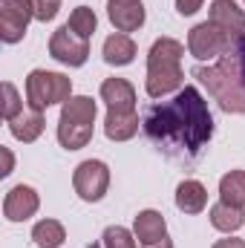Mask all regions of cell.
Segmentation results:
<instances>
[{"instance_id":"obj_28","label":"cell","mask_w":245,"mask_h":248,"mask_svg":"<svg viewBox=\"0 0 245 248\" xmlns=\"http://www.w3.org/2000/svg\"><path fill=\"white\" fill-rule=\"evenodd\" d=\"M0 153H3V170H0V176H9V173H12V165H15V159H12L9 147H0Z\"/></svg>"},{"instance_id":"obj_14","label":"cell","mask_w":245,"mask_h":248,"mask_svg":"<svg viewBox=\"0 0 245 248\" xmlns=\"http://www.w3.org/2000/svg\"><path fill=\"white\" fill-rule=\"evenodd\" d=\"M107 17L110 23L119 29V32H136L141 23H144V6L141 0L138 3H110L107 6Z\"/></svg>"},{"instance_id":"obj_4","label":"cell","mask_w":245,"mask_h":248,"mask_svg":"<svg viewBox=\"0 0 245 248\" xmlns=\"http://www.w3.org/2000/svg\"><path fill=\"white\" fill-rule=\"evenodd\" d=\"M95 101L90 95H72L61 107L58 119V141L66 150H81L92 139V122H95Z\"/></svg>"},{"instance_id":"obj_13","label":"cell","mask_w":245,"mask_h":248,"mask_svg":"<svg viewBox=\"0 0 245 248\" xmlns=\"http://www.w3.org/2000/svg\"><path fill=\"white\" fill-rule=\"evenodd\" d=\"M133 231H136V240H141V246H150V243H159L168 237V222L159 211L147 208V211H138Z\"/></svg>"},{"instance_id":"obj_1","label":"cell","mask_w":245,"mask_h":248,"mask_svg":"<svg viewBox=\"0 0 245 248\" xmlns=\"http://www.w3.org/2000/svg\"><path fill=\"white\" fill-rule=\"evenodd\" d=\"M141 127L170 159H196L214 136L208 101L196 87H182L170 101L150 104Z\"/></svg>"},{"instance_id":"obj_23","label":"cell","mask_w":245,"mask_h":248,"mask_svg":"<svg viewBox=\"0 0 245 248\" xmlns=\"http://www.w3.org/2000/svg\"><path fill=\"white\" fill-rule=\"evenodd\" d=\"M101 243H104V248H136V237L127 228H122V225H110L104 231Z\"/></svg>"},{"instance_id":"obj_24","label":"cell","mask_w":245,"mask_h":248,"mask_svg":"<svg viewBox=\"0 0 245 248\" xmlns=\"http://www.w3.org/2000/svg\"><path fill=\"white\" fill-rule=\"evenodd\" d=\"M3 93H6L3 116H6V122H12V119H17V116L23 113V101H20V95H17V90H15V84H12V81H6V84H3Z\"/></svg>"},{"instance_id":"obj_9","label":"cell","mask_w":245,"mask_h":248,"mask_svg":"<svg viewBox=\"0 0 245 248\" xmlns=\"http://www.w3.org/2000/svg\"><path fill=\"white\" fill-rule=\"evenodd\" d=\"M32 17H35V12H32L29 0H0V38L6 44L23 41Z\"/></svg>"},{"instance_id":"obj_5","label":"cell","mask_w":245,"mask_h":248,"mask_svg":"<svg viewBox=\"0 0 245 248\" xmlns=\"http://www.w3.org/2000/svg\"><path fill=\"white\" fill-rule=\"evenodd\" d=\"M72 98V81L61 72L32 69L26 78V104L32 110H46L52 104H66Z\"/></svg>"},{"instance_id":"obj_11","label":"cell","mask_w":245,"mask_h":248,"mask_svg":"<svg viewBox=\"0 0 245 248\" xmlns=\"http://www.w3.org/2000/svg\"><path fill=\"white\" fill-rule=\"evenodd\" d=\"M38 208H41V199H38L35 187L29 185H15L3 199V214L9 222H26L29 217L38 214Z\"/></svg>"},{"instance_id":"obj_29","label":"cell","mask_w":245,"mask_h":248,"mask_svg":"<svg viewBox=\"0 0 245 248\" xmlns=\"http://www.w3.org/2000/svg\"><path fill=\"white\" fill-rule=\"evenodd\" d=\"M144 248H173V243L165 237V240H159V243H150V246H144Z\"/></svg>"},{"instance_id":"obj_16","label":"cell","mask_w":245,"mask_h":248,"mask_svg":"<svg viewBox=\"0 0 245 248\" xmlns=\"http://www.w3.org/2000/svg\"><path fill=\"white\" fill-rule=\"evenodd\" d=\"M208 217H211V225H214L216 231H222V234H234V231H240L245 225V211L243 208L228 205V202H222V199H219L216 205H211Z\"/></svg>"},{"instance_id":"obj_30","label":"cell","mask_w":245,"mask_h":248,"mask_svg":"<svg viewBox=\"0 0 245 248\" xmlns=\"http://www.w3.org/2000/svg\"><path fill=\"white\" fill-rule=\"evenodd\" d=\"M110 3H138V0H110Z\"/></svg>"},{"instance_id":"obj_12","label":"cell","mask_w":245,"mask_h":248,"mask_svg":"<svg viewBox=\"0 0 245 248\" xmlns=\"http://www.w3.org/2000/svg\"><path fill=\"white\" fill-rule=\"evenodd\" d=\"M101 101L110 113H136V87L127 78H107L101 84Z\"/></svg>"},{"instance_id":"obj_3","label":"cell","mask_w":245,"mask_h":248,"mask_svg":"<svg viewBox=\"0 0 245 248\" xmlns=\"http://www.w3.org/2000/svg\"><path fill=\"white\" fill-rule=\"evenodd\" d=\"M184 46L173 38H159L153 41L147 52V81L144 90L150 98H165L168 93L182 90L184 72H182Z\"/></svg>"},{"instance_id":"obj_15","label":"cell","mask_w":245,"mask_h":248,"mask_svg":"<svg viewBox=\"0 0 245 248\" xmlns=\"http://www.w3.org/2000/svg\"><path fill=\"white\" fill-rule=\"evenodd\" d=\"M208 205V190L196 179H184L176 187V208L182 214H202Z\"/></svg>"},{"instance_id":"obj_7","label":"cell","mask_w":245,"mask_h":248,"mask_svg":"<svg viewBox=\"0 0 245 248\" xmlns=\"http://www.w3.org/2000/svg\"><path fill=\"white\" fill-rule=\"evenodd\" d=\"M72 185L84 202H98V199H104V193L110 187V168L98 159H87L75 168Z\"/></svg>"},{"instance_id":"obj_10","label":"cell","mask_w":245,"mask_h":248,"mask_svg":"<svg viewBox=\"0 0 245 248\" xmlns=\"http://www.w3.org/2000/svg\"><path fill=\"white\" fill-rule=\"evenodd\" d=\"M208 20L214 26H219L231 44L237 46L240 41H245V12L234 3V0H214L211 3V12H208Z\"/></svg>"},{"instance_id":"obj_20","label":"cell","mask_w":245,"mask_h":248,"mask_svg":"<svg viewBox=\"0 0 245 248\" xmlns=\"http://www.w3.org/2000/svg\"><path fill=\"white\" fill-rule=\"evenodd\" d=\"M219 199L228 205L245 208V170H228L219 179Z\"/></svg>"},{"instance_id":"obj_19","label":"cell","mask_w":245,"mask_h":248,"mask_svg":"<svg viewBox=\"0 0 245 248\" xmlns=\"http://www.w3.org/2000/svg\"><path fill=\"white\" fill-rule=\"evenodd\" d=\"M104 133L110 141H127L138 133V113H110L104 119Z\"/></svg>"},{"instance_id":"obj_2","label":"cell","mask_w":245,"mask_h":248,"mask_svg":"<svg viewBox=\"0 0 245 248\" xmlns=\"http://www.w3.org/2000/svg\"><path fill=\"white\" fill-rule=\"evenodd\" d=\"M190 75L208 87V93L225 113L245 116V41L231 46L211 66H193Z\"/></svg>"},{"instance_id":"obj_27","label":"cell","mask_w":245,"mask_h":248,"mask_svg":"<svg viewBox=\"0 0 245 248\" xmlns=\"http://www.w3.org/2000/svg\"><path fill=\"white\" fill-rule=\"evenodd\" d=\"M211 248H245V240H237V237H228V240H216Z\"/></svg>"},{"instance_id":"obj_18","label":"cell","mask_w":245,"mask_h":248,"mask_svg":"<svg viewBox=\"0 0 245 248\" xmlns=\"http://www.w3.org/2000/svg\"><path fill=\"white\" fill-rule=\"evenodd\" d=\"M44 124H46L44 122V113L29 107V110H23L17 119L9 122V130H12V136H15L17 141H26V144H29V141H35V139L44 133Z\"/></svg>"},{"instance_id":"obj_17","label":"cell","mask_w":245,"mask_h":248,"mask_svg":"<svg viewBox=\"0 0 245 248\" xmlns=\"http://www.w3.org/2000/svg\"><path fill=\"white\" fill-rule=\"evenodd\" d=\"M101 55H104V61L110 63V66H127V63H133V58H136V44H133L130 35L116 32V35H110L104 41Z\"/></svg>"},{"instance_id":"obj_21","label":"cell","mask_w":245,"mask_h":248,"mask_svg":"<svg viewBox=\"0 0 245 248\" xmlns=\"http://www.w3.org/2000/svg\"><path fill=\"white\" fill-rule=\"evenodd\" d=\"M32 240L38 248H61L63 240H66V231L58 219H41L32 228Z\"/></svg>"},{"instance_id":"obj_22","label":"cell","mask_w":245,"mask_h":248,"mask_svg":"<svg viewBox=\"0 0 245 248\" xmlns=\"http://www.w3.org/2000/svg\"><path fill=\"white\" fill-rule=\"evenodd\" d=\"M75 35H81V38H92V32H95V26H98V17H95V12L90 9V6H78L72 15H69V23H66Z\"/></svg>"},{"instance_id":"obj_6","label":"cell","mask_w":245,"mask_h":248,"mask_svg":"<svg viewBox=\"0 0 245 248\" xmlns=\"http://www.w3.org/2000/svg\"><path fill=\"white\" fill-rule=\"evenodd\" d=\"M231 46H234L231 38H228L219 26H214L211 20L196 23V26L190 29V35H187V49H190V55H193L196 61H214V58H222Z\"/></svg>"},{"instance_id":"obj_26","label":"cell","mask_w":245,"mask_h":248,"mask_svg":"<svg viewBox=\"0 0 245 248\" xmlns=\"http://www.w3.org/2000/svg\"><path fill=\"white\" fill-rule=\"evenodd\" d=\"M202 9V0H176V12L182 15V17H190V15H196Z\"/></svg>"},{"instance_id":"obj_25","label":"cell","mask_w":245,"mask_h":248,"mask_svg":"<svg viewBox=\"0 0 245 248\" xmlns=\"http://www.w3.org/2000/svg\"><path fill=\"white\" fill-rule=\"evenodd\" d=\"M32 3V12H35V17L38 20H52L55 15H58V9H61V0H29Z\"/></svg>"},{"instance_id":"obj_8","label":"cell","mask_w":245,"mask_h":248,"mask_svg":"<svg viewBox=\"0 0 245 248\" xmlns=\"http://www.w3.org/2000/svg\"><path fill=\"white\" fill-rule=\"evenodd\" d=\"M49 55L58 63H63V66H81L90 58V41L75 35L69 26H61L49 38Z\"/></svg>"}]
</instances>
